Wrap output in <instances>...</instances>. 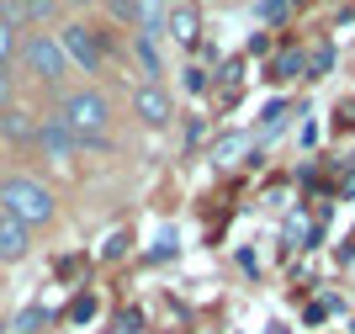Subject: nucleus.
<instances>
[{"instance_id":"nucleus-1","label":"nucleus","mask_w":355,"mask_h":334,"mask_svg":"<svg viewBox=\"0 0 355 334\" xmlns=\"http://www.w3.org/2000/svg\"><path fill=\"white\" fill-rule=\"evenodd\" d=\"M59 122L74 133L80 149H112V96L101 85H64L59 90Z\"/></svg>"},{"instance_id":"nucleus-2","label":"nucleus","mask_w":355,"mask_h":334,"mask_svg":"<svg viewBox=\"0 0 355 334\" xmlns=\"http://www.w3.org/2000/svg\"><path fill=\"white\" fill-rule=\"evenodd\" d=\"M11 69H16V80L27 74L32 85H43V90H64L69 58H64V48H59V37H53V32H21Z\"/></svg>"},{"instance_id":"nucleus-3","label":"nucleus","mask_w":355,"mask_h":334,"mask_svg":"<svg viewBox=\"0 0 355 334\" xmlns=\"http://www.w3.org/2000/svg\"><path fill=\"white\" fill-rule=\"evenodd\" d=\"M0 212L16 218L21 228H48V223L59 218V197L37 175H6L0 181Z\"/></svg>"},{"instance_id":"nucleus-4","label":"nucleus","mask_w":355,"mask_h":334,"mask_svg":"<svg viewBox=\"0 0 355 334\" xmlns=\"http://www.w3.org/2000/svg\"><path fill=\"white\" fill-rule=\"evenodd\" d=\"M59 48L69 58V69H85V74H101L106 69V48H101V32L90 27V22H64L59 32Z\"/></svg>"},{"instance_id":"nucleus-5","label":"nucleus","mask_w":355,"mask_h":334,"mask_svg":"<svg viewBox=\"0 0 355 334\" xmlns=\"http://www.w3.org/2000/svg\"><path fill=\"white\" fill-rule=\"evenodd\" d=\"M0 16L16 32H48L64 16V0H0Z\"/></svg>"},{"instance_id":"nucleus-6","label":"nucleus","mask_w":355,"mask_h":334,"mask_svg":"<svg viewBox=\"0 0 355 334\" xmlns=\"http://www.w3.org/2000/svg\"><path fill=\"white\" fill-rule=\"evenodd\" d=\"M32 149H43V160H53V165H69L74 154H80V144H74V133L59 122V112H43V117H37Z\"/></svg>"},{"instance_id":"nucleus-7","label":"nucleus","mask_w":355,"mask_h":334,"mask_svg":"<svg viewBox=\"0 0 355 334\" xmlns=\"http://www.w3.org/2000/svg\"><path fill=\"white\" fill-rule=\"evenodd\" d=\"M133 117L144 128H170L175 122V96L164 85H138L133 90Z\"/></svg>"},{"instance_id":"nucleus-8","label":"nucleus","mask_w":355,"mask_h":334,"mask_svg":"<svg viewBox=\"0 0 355 334\" xmlns=\"http://www.w3.org/2000/svg\"><path fill=\"white\" fill-rule=\"evenodd\" d=\"M32 133H37V112L21 101L0 106V149H32Z\"/></svg>"},{"instance_id":"nucleus-9","label":"nucleus","mask_w":355,"mask_h":334,"mask_svg":"<svg viewBox=\"0 0 355 334\" xmlns=\"http://www.w3.org/2000/svg\"><path fill=\"white\" fill-rule=\"evenodd\" d=\"M164 16H170V0H128V32L133 37H164Z\"/></svg>"},{"instance_id":"nucleus-10","label":"nucleus","mask_w":355,"mask_h":334,"mask_svg":"<svg viewBox=\"0 0 355 334\" xmlns=\"http://www.w3.org/2000/svg\"><path fill=\"white\" fill-rule=\"evenodd\" d=\"M164 32H170L180 48H196V43H202V6H191V0L170 6V16H164Z\"/></svg>"},{"instance_id":"nucleus-11","label":"nucleus","mask_w":355,"mask_h":334,"mask_svg":"<svg viewBox=\"0 0 355 334\" xmlns=\"http://www.w3.org/2000/svg\"><path fill=\"white\" fill-rule=\"evenodd\" d=\"M32 255V228H21L16 218H6L0 212V265H16Z\"/></svg>"},{"instance_id":"nucleus-12","label":"nucleus","mask_w":355,"mask_h":334,"mask_svg":"<svg viewBox=\"0 0 355 334\" xmlns=\"http://www.w3.org/2000/svg\"><path fill=\"white\" fill-rule=\"evenodd\" d=\"M239 154H250V133H223V138H212V149H207V160L212 165H239Z\"/></svg>"},{"instance_id":"nucleus-13","label":"nucleus","mask_w":355,"mask_h":334,"mask_svg":"<svg viewBox=\"0 0 355 334\" xmlns=\"http://www.w3.org/2000/svg\"><path fill=\"white\" fill-rule=\"evenodd\" d=\"M133 58H138V69H144V85H159V48H154V37H133Z\"/></svg>"},{"instance_id":"nucleus-14","label":"nucleus","mask_w":355,"mask_h":334,"mask_svg":"<svg viewBox=\"0 0 355 334\" xmlns=\"http://www.w3.org/2000/svg\"><path fill=\"white\" fill-rule=\"evenodd\" d=\"M16 43H21V32L0 16V64H11V58H16Z\"/></svg>"},{"instance_id":"nucleus-15","label":"nucleus","mask_w":355,"mask_h":334,"mask_svg":"<svg viewBox=\"0 0 355 334\" xmlns=\"http://www.w3.org/2000/svg\"><path fill=\"white\" fill-rule=\"evenodd\" d=\"M286 11H292V0H254V16H260V22H282Z\"/></svg>"},{"instance_id":"nucleus-16","label":"nucleus","mask_w":355,"mask_h":334,"mask_svg":"<svg viewBox=\"0 0 355 334\" xmlns=\"http://www.w3.org/2000/svg\"><path fill=\"white\" fill-rule=\"evenodd\" d=\"M11 101H16V69L0 64V106H11Z\"/></svg>"},{"instance_id":"nucleus-17","label":"nucleus","mask_w":355,"mask_h":334,"mask_svg":"<svg viewBox=\"0 0 355 334\" xmlns=\"http://www.w3.org/2000/svg\"><path fill=\"white\" fill-rule=\"evenodd\" d=\"M276 74H282V80L302 74V53H282V58H276Z\"/></svg>"},{"instance_id":"nucleus-18","label":"nucleus","mask_w":355,"mask_h":334,"mask_svg":"<svg viewBox=\"0 0 355 334\" xmlns=\"http://www.w3.org/2000/svg\"><path fill=\"white\" fill-rule=\"evenodd\" d=\"M90 313H96V297H74V308H69V319H74V324H85Z\"/></svg>"},{"instance_id":"nucleus-19","label":"nucleus","mask_w":355,"mask_h":334,"mask_svg":"<svg viewBox=\"0 0 355 334\" xmlns=\"http://www.w3.org/2000/svg\"><path fill=\"white\" fill-rule=\"evenodd\" d=\"M308 69H313V80H318V74H329V48H318V53H313Z\"/></svg>"},{"instance_id":"nucleus-20","label":"nucleus","mask_w":355,"mask_h":334,"mask_svg":"<svg viewBox=\"0 0 355 334\" xmlns=\"http://www.w3.org/2000/svg\"><path fill=\"white\" fill-rule=\"evenodd\" d=\"M186 90H207V74H202V69H186Z\"/></svg>"},{"instance_id":"nucleus-21","label":"nucleus","mask_w":355,"mask_h":334,"mask_svg":"<svg viewBox=\"0 0 355 334\" xmlns=\"http://www.w3.org/2000/svg\"><path fill=\"white\" fill-rule=\"evenodd\" d=\"M0 181H6V149H0Z\"/></svg>"},{"instance_id":"nucleus-22","label":"nucleus","mask_w":355,"mask_h":334,"mask_svg":"<svg viewBox=\"0 0 355 334\" xmlns=\"http://www.w3.org/2000/svg\"><path fill=\"white\" fill-rule=\"evenodd\" d=\"M69 6H96V0H69Z\"/></svg>"}]
</instances>
